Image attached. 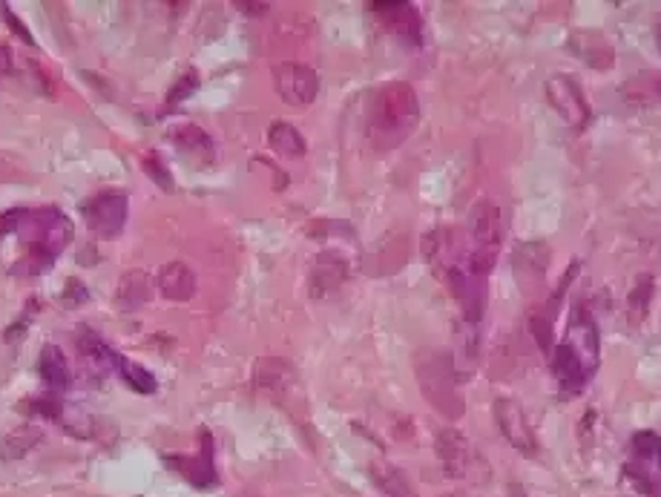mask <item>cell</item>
<instances>
[{
	"instance_id": "52a82bcc",
	"label": "cell",
	"mask_w": 661,
	"mask_h": 497,
	"mask_svg": "<svg viewBox=\"0 0 661 497\" xmlns=\"http://www.w3.org/2000/svg\"><path fill=\"white\" fill-rule=\"evenodd\" d=\"M495 423L498 429L506 437V443L524 457H538L541 454V446H538V437H535V429L526 417V411L521 408V403H515L512 397H498L495 400Z\"/></svg>"
},
{
	"instance_id": "1f68e13d",
	"label": "cell",
	"mask_w": 661,
	"mask_h": 497,
	"mask_svg": "<svg viewBox=\"0 0 661 497\" xmlns=\"http://www.w3.org/2000/svg\"><path fill=\"white\" fill-rule=\"evenodd\" d=\"M0 9H3V18H6V23H9V26H12V29H15V32H18V38H21L23 44L35 46V38H32V35H29V29H26V26H23V23L18 21V18H15V15H12V9H9V6H6V3H3V6H0Z\"/></svg>"
},
{
	"instance_id": "484cf974",
	"label": "cell",
	"mask_w": 661,
	"mask_h": 497,
	"mask_svg": "<svg viewBox=\"0 0 661 497\" xmlns=\"http://www.w3.org/2000/svg\"><path fill=\"white\" fill-rule=\"evenodd\" d=\"M650 302H653V276L644 273V276L636 279L633 291L627 296V317H630V325H633V328H639L641 322L647 319Z\"/></svg>"
},
{
	"instance_id": "4dcf8cb0",
	"label": "cell",
	"mask_w": 661,
	"mask_h": 497,
	"mask_svg": "<svg viewBox=\"0 0 661 497\" xmlns=\"http://www.w3.org/2000/svg\"><path fill=\"white\" fill-rule=\"evenodd\" d=\"M90 299V294H87V288L78 282V279H69L67 282V291H64V305H69V308H75V305H84Z\"/></svg>"
},
{
	"instance_id": "603a6c76",
	"label": "cell",
	"mask_w": 661,
	"mask_h": 497,
	"mask_svg": "<svg viewBox=\"0 0 661 497\" xmlns=\"http://www.w3.org/2000/svg\"><path fill=\"white\" fill-rule=\"evenodd\" d=\"M621 92L630 104H661V72H641Z\"/></svg>"
},
{
	"instance_id": "9c48e42d",
	"label": "cell",
	"mask_w": 661,
	"mask_h": 497,
	"mask_svg": "<svg viewBox=\"0 0 661 497\" xmlns=\"http://www.w3.org/2000/svg\"><path fill=\"white\" fill-rule=\"evenodd\" d=\"M547 101L549 107L561 115L570 127H575V130H581V127L590 124V115H593L590 113V104H587V98H584L581 84H578L575 78H570V75L558 72V75L547 78Z\"/></svg>"
},
{
	"instance_id": "44dd1931",
	"label": "cell",
	"mask_w": 661,
	"mask_h": 497,
	"mask_svg": "<svg viewBox=\"0 0 661 497\" xmlns=\"http://www.w3.org/2000/svg\"><path fill=\"white\" fill-rule=\"evenodd\" d=\"M268 144H271L274 153L285 156V159H299V156H305V150H308L302 133H299L294 124H288V121H274V124L268 127Z\"/></svg>"
},
{
	"instance_id": "7c38bea8",
	"label": "cell",
	"mask_w": 661,
	"mask_h": 497,
	"mask_svg": "<svg viewBox=\"0 0 661 497\" xmlns=\"http://www.w3.org/2000/svg\"><path fill=\"white\" fill-rule=\"evenodd\" d=\"M274 84L279 98L291 107H308L317 92H320V78L317 72L305 64L297 61H285V64H276L274 69Z\"/></svg>"
},
{
	"instance_id": "30bf717a",
	"label": "cell",
	"mask_w": 661,
	"mask_h": 497,
	"mask_svg": "<svg viewBox=\"0 0 661 497\" xmlns=\"http://www.w3.org/2000/svg\"><path fill=\"white\" fill-rule=\"evenodd\" d=\"M561 345L578 360V365L584 368V374L593 377L595 371H598L601 342H598V325H595V319L587 314V308H575V311H572L570 328H567V337L561 339Z\"/></svg>"
},
{
	"instance_id": "83f0119b",
	"label": "cell",
	"mask_w": 661,
	"mask_h": 497,
	"mask_svg": "<svg viewBox=\"0 0 661 497\" xmlns=\"http://www.w3.org/2000/svg\"><path fill=\"white\" fill-rule=\"evenodd\" d=\"M52 253H46V250L41 248H29L26 253H23L21 259L15 262V268H12V273L15 276H38V273H44L52 268Z\"/></svg>"
},
{
	"instance_id": "277c9868",
	"label": "cell",
	"mask_w": 661,
	"mask_h": 497,
	"mask_svg": "<svg viewBox=\"0 0 661 497\" xmlns=\"http://www.w3.org/2000/svg\"><path fill=\"white\" fill-rule=\"evenodd\" d=\"M503 242V216L501 207L489 199L475 204L472 210V222H469V248H466V268L486 279L501 253Z\"/></svg>"
},
{
	"instance_id": "4fadbf2b",
	"label": "cell",
	"mask_w": 661,
	"mask_h": 497,
	"mask_svg": "<svg viewBox=\"0 0 661 497\" xmlns=\"http://www.w3.org/2000/svg\"><path fill=\"white\" fill-rule=\"evenodd\" d=\"M167 463L184 475L193 486H199V489H210V486H216L219 483V475H216V460H213V437H210V431L202 429V449L199 454H190V457H167Z\"/></svg>"
},
{
	"instance_id": "ffe728a7",
	"label": "cell",
	"mask_w": 661,
	"mask_h": 497,
	"mask_svg": "<svg viewBox=\"0 0 661 497\" xmlns=\"http://www.w3.org/2000/svg\"><path fill=\"white\" fill-rule=\"evenodd\" d=\"M153 296V282L144 271H130L121 276L118 291H115V305L121 311H138L141 305H147Z\"/></svg>"
},
{
	"instance_id": "8fae6325",
	"label": "cell",
	"mask_w": 661,
	"mask_h": 497,
	"mask_svg": "<svg viewBox=\"0 0 661 497\" xmlns=\"http://www.w3.org/2000/svg\"><path fill=\"white\" fill-rule=\"evenodd\" d=\"M368 9L374 12V18L383 23L391 35L403 38L406 44H423V18H420L414 3H406V0H374V3H368Z\"/></svg>"
},
{
	"instance_id": "3957f363",
	"label": "cell",
	"mask_w": 661,
	"mask_h": 497,
	"mask_svg": "<svg viewBox=\"0 0 661 497\" xmlns=\"http://www.w3.org/2000/svg\"><path fill=\"white\" fill-rule=\"evenodd\" d=\"M0 230L18 233L32 248H41L46 253H52V256H58L69 245V239H72V222L58 207L3 213Z\"/></svg>"
},
{
	"instance_id": "d6986e66",
	"label": "cell",
	"mask_w": 661,
	"mask_h": 497,
	"mask_svg": "<svg viewBox=\"0 0 661 497\" xmlns=\"http://www.w3.org/2000/svg\"><path fill=\"white\" fill-rule=\"evenodd\" d=\"M78 351H81V362L98 374L118 365V354L92 328H78Z\"/></svg>"
},
{
	"instance_id": "4316f807",
	"label": "cell",
	"mask_w": 661,
	"mask_h": 497,
	"mask_svg": "<svg viewBox=\"0 0 661 497\" xmlns=\"http://www.w3.org/2000/svg\"><path fill=\"white\" fill-rule=\"evenodd\" d=\"M118 371H121V377H124V383L130 385L133 391L138 394H153L156 391V377L147 371V368H141L138 362L124 360V357H118V365H115Z\"/></svg>"
},
{
	"instance_id": "cb8c5ba5",
	"label": "cell",
	"mask_w": 661,
	"mask_h": 497,
	"mask_svg": "<svg viewBox=\"0 0 661 497\" xmlns=\"http://www.w3.org/2000/svg\"><path fill=\"white\" fill-rule=\"evenodd\" d=\"M371 480L391 497H417L411 489L409 477L391 463H371Z\"/></svg>"
},
{
	"instance_id": "5b68a950",
	"label": "cell",
	"mask_w": 661,
	"mask_h": 497,
	"mask_svg": "<svg viewBox=\"0 0 661 497\" xmlns=\"http://www.w3.org/2000/svg\"><path fill=\"white\" fill-rule=\"evenodd\" d=\"M624 477L641 495H661V434L656 431L633 434L630 452L624 460Z\"/></svg>"
},
{
	"instance_id": "f1b7e54d",
	"label": "cell",
	"mask_w": 661,
	"mask_h": 497,
	"mask_svg": "<svg viewBox=\"0 0 661 497\" xmlns=\"http://www.w3.org/2000/svg\"><path fill=\"white\" fill-rule=\"evenodd\" d=\"M199 87V72L196 69H187L182 78H176V84H173V90L167 92V104H164V110H173V107H179L187 95H193Z\"/></svg>"
},
{
	"instance_id": "5bb4252c",
	"label": "cell",
	"mask_w": 661,
	"mask_h": 497,
	"mask_svg": "<svg viewBox=\"0 0 661 497\" xmlns=\"http://www.w3.org/2000/svg\"><path fill=\"white\" fill-rule=\"evenodd\" d=\"M167 138L182 150L187 159L196 161V164H213L216 161V144H213V138L207 136L199 124H187V121L173 124L167 130Z\"/></svg>"
},
{
	"instance_id": "f546056e",
	"label": "cell",
	"mask_w": 661,
	"mask_h": 497,
	"mask_svg": "<svg viewBox=\"0 0 661 497\" xmlns=\"http://www.w3.org/2000/svg\"><path fill=\"white\" fill-rule=\"evenodd\" d=\"M144 173L159 184L161 190H173V176L167 170V164L161 161L159 153H147L144 156Z\"/></svg>"
},
{
	"instance_id": "d6a6232c",
	"label": "cell",
	"mask_w": 661,
	"mask_h": 497,
	"mask_svg": "<svg viewBox=\"0 0 661 497\" xmlns=\"http://www.w3.org/2000/svg\"><path fill=\"white\" fill-rule=\"evenodd\" d=\"M15 69V61H12V52H9V46L0 44V78H6L9 72Z\"/></svg>"
},
{
	"instance_id": "2e32d148",
	"label": "cell",
	"mask_w": 661,
	"mask_h": 497,
	"mask_svg": "<svg viewBox=\"0 0 661 497\" xmlns=\"http://www.w3.org/2000/svg\"><path fill=\"white\" fill-rule=\"evenodd\" d=\"M549 256H552V250L544 242H529V245H521V248L515 250V276H518L524 291L538 288L544 282L549 268Z\"/></svg>"
},
{
	"instance_id": "7a4b0ae2",
	"label": "cell",
	"mask_w": 661,
	"mask_h": 497,
	"mask_svg": "<svg viewBox=\"0 0 661 497\" xmlns=\"http://www.w3.org/2000/svg\"><path fill=\"white\" fill-rule=\"evenodd\" d=\"M417 383L423 388L426 400L432 403L446 420H460L463 417V397L457 391V371L452 354L446 351H423L417 362Z\"/></svg>"
},
{
	"instance_id": "6da1fadb",
	"label": "cell",
	"mask_w": 661,
	"mask_h": 497,
	"mask_svg": "<svg viewBox=\"0 0 661 497\" xmlns=\"http://www.w3.org/2000/svg\"><path fill=\"white\" fill-rule=\"evenodd\" d=\"M417 118H420L417 92L403 81L383 84L368 101V113H365L368 138L377 147L391 150L411 136V130L417 127Z\"/></svg>"
},
{
	"instance_id": "e575fe53",
	"label": "cell",
	"mask_w": 661,
	"mask_h": 497,
	"mask_svg": "<svg viewBox=\"0 0 661 497\" xmlns=\"http://www.w3.org/2000/svg\"><path fill=\"white\" fill-rule=\"evenodd\" d=\"M509 497H526L524 486H518V483H512V486H509Z\"/></svg>"
},
{
	"instance_id": "ba28073f",
	"label": "cell",
	"mask_w": 661,
	"mask_h": 497,
	"mask_svg": "<svg viewBox=\"0 0 661 497\" xmlns=\"http://www.w3.org/2000/svg\"><path fill=\"white\" fill-rule=\"evenodd\" d=\"M81 213H84L87 227L95 236L115 239L124 230V222H127V196L118 193V190L95 193L90 202L81 204Z\"/></svg>"
},
{
	"instance_id": "7402d4cb",
	"label": "cell",
	"mask_w": 661,
	"mask_h": 497,
	"mask_svg": "<svg viewBox=\"0 0 661 497\" xmlns=\"http://www.w3.org/2000/svg\"><path fill=\"white\" fill-rule=\"evenodd\" d=\"M38 374L44 377V383L52 391H64L69 385V365L61 354L58 345H44L41 357H38Z\"/></svg>"
},
{
	"instance_id": "d590c367",
	"label": "cell",
	"mask_w": 661,
	"mask_h": 497,
	"mask_svg": "<svg viewBox=\"0 0 661 497\" xmlns=\"http://www.w3.org/2000/svg\"><path fill=\"white\" fill-rule=\"evenodd\" d=\"M659 44H661V32H659Z\"/></svg>"
},
{
	"instance_id": "e0dca14e",
	"label": "cell",
	"mask_w": 661,
	"mask_h": 497,
	"mask_svg": "<svg viewBox=\"0 0 661 497\" xmlns=\"http://www.w3.org/2000/svg\"><path fill=\"white\" fill-rule=\"evenodd\" d=\"M348 276V262L342 259L340 253L334 250H325L317 256L314 262V271H311V294L325 296L331 291H337Z\"/></svg>"
},
{
	"instance_id": "8992f818",
	"label": "cell",
	"mask_w": 661,
	"mask_h": 497,
	"mask_svg": "<svg viewBox=\"0 0 661 497\" xmlns=\"http://www.w3.org/2000/svg\"><path fill=\"white\" fill-rule=\"evenodd\" d=\"M437 457L443 463V472L455 480H466V477H475V480H483L489 475L486 472V460L475 452V446L455 429H443L437 434Z\"/></svg>"
},
{
	"instance_id": "836d02e7",
	"label": "cell",
	"mask_w": 661,
	"mask_h": 497,
	"mask_svg": "<svg viewBox=\"0 0 661 497\" xmlns=\"http://www.w3.org/2000/svg\"><path fill=\"white\" fill-rule=\"evenodd\" d=\"M236 6H239L242 12H248V15H262L265 9H271L268 3H236Z\"/></svg>"
},
{
	"instance_id": "d4e9b609",
	"label": "cell",
	"mask_w": 661,
	"mask_h": 497,
	"mask_svg": "<svg viewBox=\"0 0 661 497\" xmlns=\"http://www.w3.org/2000/svg\"><path fill=\"white\" fill-rule=\"evenodd\" d=\"M41 437L44 434L35 426H21V429H15L0 440V457L3 460H21L23 454H29L41 443Z\"/></svg>"
},
{
	"instance_id": "ac0fdd59",
	"label": "cell",
	"mask_w": 661,
	"mask_h": 497,
	"mask_svg": "<svg viewBox=\"0 0 661 497\" xmlns=\"http://www.w3.org/2000/svg\"><path fill=\"white\" fill-rule=\"evenodd\" d=\"M156 285H159L164 299H170V302H187L190 296L196 294V273L190 271L184 262H170V265L161 268Z\"/></svg>"
},
{
	"instance_id": "9a60e30c",
	"label": "cell",
	"mask_w": 661,
	"mask_h": 497,
	"mask_svg": "<svg viewBox=\"0 0 661 497\" xmlns=\"http://www.w3.org/2000/svg\"><path fill=\"white\" fill-rule=\"evenodd\" d=\"M570 46L572 52H575L587 67L610 69L616 64V49H613V44H610L601 32H595V29H578V32H572Z\"/></svg>"
}]
</instances>
